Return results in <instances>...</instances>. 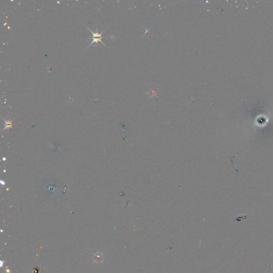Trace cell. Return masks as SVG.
Masks as SVG:
<instances>
[{
    "label": "cell",
    "instance_id": "obj_1",
    "mask_svg": "<svg viewBox=\"0 0 273 273\" xmlns=\"http://www.w3.org/2000/svg\"><path fill=\"white\" fill-rule=\"evenodd\" d=\"M92 259L94 263H100L103 262L104 260V256L103 254L100 253V252H96L93 255Z\"/></svg>",
    "mask_w": 273,
    "mask_h": 273
},
{
    "label": "cell",
    "instance_id": "obj_2",
    "mask_svg": "<svg viewBox=\"0 0 273 273\" xmlns=\"http://www.w3.org/2000/svg\"><path fill=\"white\" fill-rule=\"evenodd\" d=\"M88 29L89 30V31L90 32H91V33L92 34V35H93V37H92V38H103H103H108V37H107V36H105V37H103V36H102V34H103V33L105 31V30L103 31V32H102L100 34H99V33H98V29L96 30V33H93L91 30H90L89 28H88Z\"/></svg>",
    "mask_w": 273,
    "mask_h": 273
},
{
    "label": "cell",
    "instance_id": "obj_3",
    "mask_svg": "<svg viewBox=\"0 0 273 273\" xmlns=\"http://www.w3.org/2000/svg\"><path fill=\"white\" fill-rule=\"evenodd\" d=\"M92 39H93L92 42L90 44L89 46L87 47V48H88L90 46H91V45H92L93 43H96V46H98V42H100L101 43H102L103 45H104V46H106V45L103 43V42L101 41V40H102V39H103V38H92Z\"/></svg>",
    "mask_w": 273,
    "mask_h": 273
}]
</instances>
